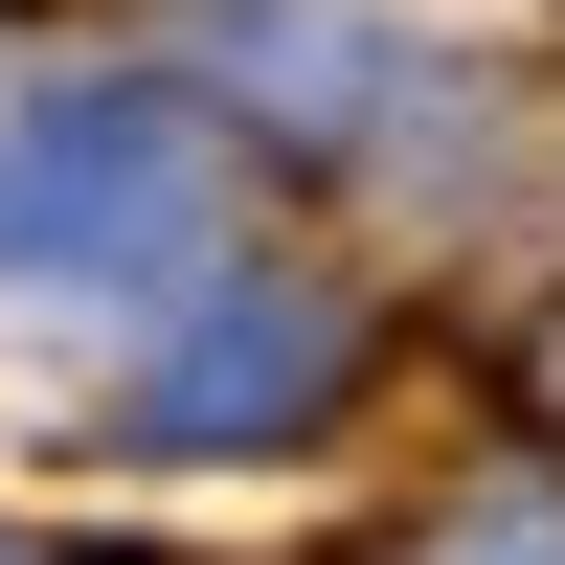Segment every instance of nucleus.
<instances>
[{
	"mask_svg": "<svg viewBox=\"0 0 565 565\" xmlns=\"http://www.w3.org/2000/svg\"><path fill=\"white\" fill-rule=\"evenodd\" d=\"M159 204H181V136L136 114V90H68V114L0 136V249H23V271H114Z\"/></svg>",
	"mask_w": 565,
	"mask_h": 565,
	"instance_id": "nucleus-1",
	"label": "nucleus"
},
{
	"mask_svg": "<svg viewBox=\"0 0 565 565\" xmlns=\"http://www.w3.org/2000/svg\"><path fill=\"white\" fill-rule=\"evenodd\" d=\"M317 362H340V317H317L295 271H249V317H204V340L159 362V430H249V407H295Z\"/></svg>",
	"mask_w": 565,
	"mask_h": 565,
	"instance_id": "nucleus-2",
	"label": "nucleus"
}]
</instances>
